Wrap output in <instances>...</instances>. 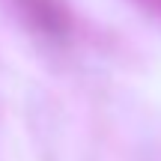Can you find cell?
<instances>
[{
	"instance_id": "cell-1",
	"label": "cell",
	"mask_w": 161,
	"mask_h": 161,
	"mask_svg": "<svg viewBox=\"0 0 161 161\" xmlns=\"http://www.w3.org/2000/svg\"><path fill=\"white\" fill-rule=\"evenodd\" d=\"M3 3L9 15L27 33L51 42V45L69 42L72 30H75V15L66 0H3Z\"/></svg>"
},
{
	"instance_id": "cell-2",
	"label": "cell",
	"mask_w": 161,
	"mask_h": 161,
	"mask_svg": "<svg viewBox=\"0 0 161 161\" xmlns=\"http://www.w3.org/2000/svg\"><path fill=\"white\" fill-rule=\"evenodd\" d=\"M128 3H134L137 9H143L146 15H152V18L161 21V0H128Z\"/></svg>"
}]
</instances>
